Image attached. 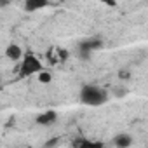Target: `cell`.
<instances>
[{
  "label": "cell",
  "mask_w": 148,
  "mask_h": 148,
  "mask_svg": "<svg viewBox=\"0 0 148 148\" xmlns=\"http://www.w3.org/2000/svg\"><path fill=\"white\" fill-rule=\"evenodd\" d=\"M79 99L86 106H103L108 101V91L96 84H86L79 92Z\"/></svg>",
  "instance_id": "1"
},
{
  "label": "cell",
  "mask_w": 148,
  "mask_h": 148,
  "mask_svg": "<svg viewBox=\"0 0 148 148\" xmlns=\"http://www.w3.org/2000/svg\"><path fill=\"white\" fill-rule=\"evenodd\" d=\"M42 70H44V64L35 54H25L21 59V64H19V77L21 79L33 77V75L37 77Z\"/></svg>",
  "instance_id": "2"
},
{
  "label": "cell",
  "mask_w": 148,
  "mask_h": 148,
  "mask_svg": "<svg viewBox=\"0 0 148 148\" xmlns=\"http://www.w3.org/2000/svg\"><path fill=\"white\" fill-rule=\"evenodd\" d=\"M49 5H51L49 0H25L23 2V9L26 12H37V11H42Z\"/></svg>",
  "instance_id": "3"
},
{
  "label": "cell",
  "mask_w": 148,
  "mask_h": 148,
  "mask_svg": "<svg viewBox=\"0 0 148 148\" xmlns=\"http://www.w3.org/2000/svg\"><path fill=\"white\" fill-rule=\"evenodd\" d=\"M23 49H21V45H18V44H9L7 45V49H5V58L7 59H11V61H19V59H23Z\"/></svg>",
  "instance_id": "4"
},
{
  "label": "cell",
  "mask_w": 148,
  "mask_h": 148,
  "mask_svg": "<svg viewBox=\"0 0 148 148\" xmlns=\"http://www.w3.org/2000/svg\"><path fill=\"white\" fill-rule=\"evenodd\" d=\"M112 145L119 146V148H127L132 145V136L127 134V132H120V134H115L113 139H112Z\"/></svg>",
  "instance_id": "5"
},
{
  "label": "cell",
  "mask_w": 148,
  "mask_h": 148,
  "mask_svg": "<svg viewBox=\"0 0 148 148\" xmlns=\"http://www.w3.org/2000/svg\"><path fill=\"white\" fill-rule=\"evenodd\" d=\"M56 119H58V113L54 110H47L37 117V124L38 125H51V124H54Z\"/></svg>",
  "instance_id": "6"
},
{
  "label": "cell",
  "mask_w": 148,
  "mask_h": 148,
  "mask_svg": "<svg viewBox=\"0 0 148 148\" xmlns=\"http://www.w3.org/2000/svg\"><path fill=\"white\" fill-rule=\"evenodd\" d=\"M101 45H103V42H101L99 38H89V40L82 42L80 49H82V51H86V52H92V51H98Z\"/></svg>",
  "instance_id": "7"
},
{
  "label": "cell",
  "mask_w": 148,
  "mask_h": 148,
  "mask_svg": "<svg viewBox=\"0 0 148 148\" xmlns=\"http://www.w3.org/2000/svg\"><path fill=\"white\" fill-rule=\"evenodd\" d=\"M37 82H40V84H51L52 82V73L44 68L38 75H37Z\"/></svg>",
  "instance_id": "8"
},
{
  "label": "cell",
  "mask_w": 148,
  "mask_h": 148,
  "mask_svg": "<svg viewBox=\"0 0 148 148\" xmlns=\"http://www.w3.org/2000/svg\"><path fill=\"white\" fill-rule=\"evenodd\" d=\"M99 2L103 4V5H106V7H117V0H99Z\"/></svg>",
  "instance_id": "9"
}]
</instances>
